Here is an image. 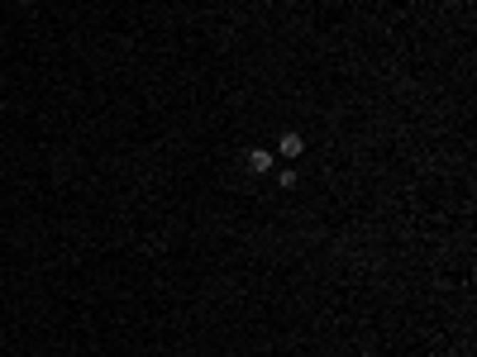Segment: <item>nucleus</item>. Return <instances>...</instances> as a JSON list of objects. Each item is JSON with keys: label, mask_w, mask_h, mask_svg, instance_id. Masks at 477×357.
Returning <instances> with one entry per match:
<instances>
[{"label": "nucleus", "mask_w": 477, "mask_h": 357, "mask_svg": "<svg viewBox=\"0 0 477 357\" xmlns=\"http://www.w3.org/2000/svg\"><path fill=\"white\" fill-rule=\"evenodd\" d=\"M243 162H248V171H258V176H263V171L272 167V153H268V148H248V157H243Z\"/></svg>", "instance_id": "obj_2"}, {"label": "nucleus", "mask_w": 477, "mask_h": 357, "mask_svg": "<svg viewBox=\"0 0 477 357\" xmlns=\"http://www.w3.org/2000/svg\"><path fill=\"white\" fill-rule=\"evenodd\" d=\"M277 153H282V157H301L305 153V139L296 134V129H286L282 139H277Z\"/></svg>", "instance_id": "obj_1"}]
</instances>
